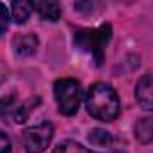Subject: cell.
Segmentation results:
<instances>
[{
    "label": "cell",
    "instance_id": "7c38bea8",
    "mask_svg": "<svg viewBox=\"0 0 153 153\" xmlns=\"http://www.w3.org/2000/svg\"><path fill=\"white\" fill-rule=\"evenodd\" d=\"M52 153H98V152L87 150V148H84L82 144H78L75 141H62L53 148ZM112 153H123V152H112Z\"/></svg>",
    "mask_w": 153,
    "mask_h": 153
},
{
    "label": "cell",
    "instance_id": "8fae6325",
    "mask_svg": "<svg viewBox=\"0 0 153 153\" xmlns=\"http://www.w3.org/2000/svg\"><path fill=\"white\" fill-rule=\"evenodd\" d=\"M87 139H89V143H91L93 146H96V148H109V146L112 144V135H111V132H107V130H103V128H94V130H91L89 135H87Z\"/></svg>",
    "mask_w": 153,
    "mask_h": 153
},
{
    "label": "cell",
    "instance_id": "3957f363",
    "mask_svg": "<svg viewBox=\"0 0 153 153\" xmlns=\"http://www.w3.org/2000/svg\"><path fill=\"white\" fill-rule=\"evenodd\" d=\"M53 96L61 114L73 116L82 102V85L75 78H59L53 84Z\"/></svg>",
    "mask_w": 153,
    "mask_h": 153
},
{
    "label": "cell",
    "instance_id": "5bb4252c",
    "mask_svg": "<svg viewBox=\"0 0 153 153\" xmlns=\"http://www.w3.org/2000/svg\"><path fill=\"white\" fill-rule=\"evenodd\" d=\"M9 23H11V14H9V11H7V7L0 2V39H2V36H4L5 32H7Z\"/></svg>",
    "mask_w": 153,
    "mask_h": 153
},
{
    "label": "cell",
    "instance_id": "2e32d148",
    "mask_svg": "<svg viewBox=\"0 0 153 153\" xmlns=\"http://www.w3.org/2000/svg\"><path fill=\"white\" fill-rule=\"evenodd\" d=\"M5 75H7V70H5V66H4V62L0 61V84L5 80Z\"/></svg>",
    "mask_w": 153,
    "mask_h": 153
},
{
    "label": "cell",
    "instance_id": "ba28073f",
    "mask_svg": "<svg viewBox=\"0 0 153 153\" xmlns=\"http://www.w3.org/2000/svg\"><path fill=\"white\" fill-rule=\"evenodd\" d=\"M36 5V0H13L11 2V18L22 25L29 20V16L32 14Z\"/></svg>",
    "mask_w": 153,
    "mask_h": 153
},
{
    "label": "cell",
    "instance_id": "8992f818",
    "mask_svg": "<svg viewBox=\"0 0 153 153\" xmlns=\"http://www.w3.org/2000/svg\"><path fill=\"white\" fill-rule=\"evenodd\" d=\"M39 46V39L36 34H22V36H16L13 39V48H14V53L18 57H30L36 53Z\"/></svg>",
    "mask_w": 153,
    "mask_h": 153
},
{
    "label": "cell",
    "instance_id": "9c48e42d",
    "mask_svg": "<svg viewBox=\"0 0 153 153\" xmlns=\"http://www.w3.org/2000/svg\"><path fill=\"white\" fill-rule=\"evenodd\" d=\"M134 134H135V139L143 144L153 143V116L139 117L134 125Z\"/></svg>",
    "mask_w": 153,
    "mask_h": 153
},
{
    "label": "cell",
    "instance_id": "6da1fadb",
    "mask_svg": "<svg viewBox=\"0 0 153 153\" xmlns=\"http://www.w3.org/2000/svg\"><path fill=\"white\" fill-rule=\"evenodd\" d=\"M85 109L91 117L111 123L121 112V102L112 85L105 82H96L85 93Z\"/></svg>",
    "mask_w": 153,
    "mask_h": 153
},
{
    "label": "cell",
    "instance_id": "5b68a950",
    "mask_svg": "<svg viewBox=\"0 0 153 153\" xmlns=\"http://www.w3.org/2000/svg\"><path fill=\"white\" fill-rule=\"evenodd\" d=\"M135 98L143 109L153 111V71L139 78L135 85Z\"/></svg>",
    "mask_w": 153,
    "mask_h": 153
},
{
    "label": "cell",
    "instance_id": "277c9868",
    "mask_svg": "<svg viewBox=\"0 0 153 153\" xmlns=\"http://www.w3.org/2000/svg\"><path fill=\"white\" fill-rule=\"evenodd\" d=\"M53 137V125L48 121L29 126L22 134V144L27 153H43L52 143Z\"/></svg>",
    "mask_w": 153,
    "mask_h": 153
},
{
    "label": "cell",
    "instance_id": "30bf717a",
    "mask_svg": "<svg viewBox=\"0 0 153 153\" xmlns=\"http://www.w3.org/2000/svg\"><path fill=\"white\" fill-rule=\"evenodd\" d=\"M38 13L45 22H59V18H61V4H59V0H39Z\"/></svg>",
    "mask_w": 153,
    "mask_h": 153
},
{
    "label": "cell",
    "instance_id": "7a4b0ae2",
    "mask_svg": "<svg viewBox=\"0 0 153 153\" xmlns=\"http://www.w3.org/2000/svg\"><path fill=\"white\" fill-rule=\"evenodd\" d=\"M111 38H112V27L109 23H103L94 29H76L73 43L80 52L87 53L94 61L96 66H102L105 59V46Z\"/></svg>",
    "mask_w": 153,
    "mask_h": 153
},
{
    "label": "cell",
    "instance_id": "9a60e30c",
    "mask_svg": "<svg viewBox=\"0 0 153 153\" xmlns=\"http://www.w3.org/2000/svg\"><path fill=\"white\" fill-rule=\"evenodd\" d=\"M0 153H11V139L0 130Z\"/></svg>",
    "mask_w": 153,
    "mask_h": 153
},
{
    "label": "cell",
    "instance_id": "4fadbf2b",
    "mask_svg": "<svg viewBox=\"0 0 153 153\" xmlns=\"http://www.w3.org/2000/svg\"><path fill=\"white\" fill-rule=\"evenodd\" d=\"M100 2L98 0H76L75 2V11L82 14H94L98 9Z\"/></svg>",
    "mask_w": 153,
    "mask_h": 153
},
{
    "label": "cell",
    "instance_id": "52a82bcc",
    "mask_svg": "<svg viewBox=\"0 0 153 153\" xmlns=\"http://www.w3.org/2000/svg\"><path fill=\"white\" fill-rule=\"evenodd\" d=\"M22 105L23 102H20V98L14 93H9L5 96L0 98V117L4 119H14L18 123V117L22 112Z\"/></svg>",
    "mask_w": 153,
    "mask_h": 153
}]
</instances>
